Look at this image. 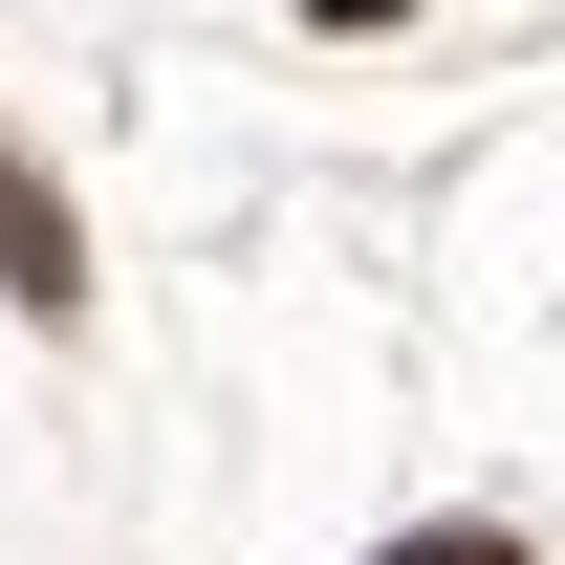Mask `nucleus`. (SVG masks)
I'll list each match as a JSON object with an SVG mask.
<instances>
[{"instance_id": "f257e3e1", "label": "nucleus", "mask_w": 565, "mask_h": 565, "mask_svg": "<svg viewBox=\"0 0 565 565\" xmlns=\"http://www.w3.org/2000/svg\"><path fill=\"white\" fill-rule=\"evenodd\" d=\"M0 282H22L44 327H66V305H87V239H66V196H44L22 152H0Z\"/></svg>"}, {"instance_id": "7ed1b4c3", "label": "nucleus", "mask_w": 565, "mask_h": 565, "mask_svg": "<svg viewBox=\"0 0 565 565\" xmlns=\"http://www.w3.org/2000/svg\"><path fill=\"white\" fill-rule=\"evenodd\" d=\"M305 22H392V0H305Z\"/></svg>"}, {"instance_id": "f03ea898", "label": "nucleus", "mask_w": 565, "mask_h": 565, "mask_svg": "<svg viewBox=\"0 0 565 565\" xmlns=\"http://www.w3.org/2000/svg\"><path fill=\"white\" fill-rule=\"evenodd\" d=\"M392 565H522V544H500V522H435V544H392Z\"/></svg>"}]
</instances>
